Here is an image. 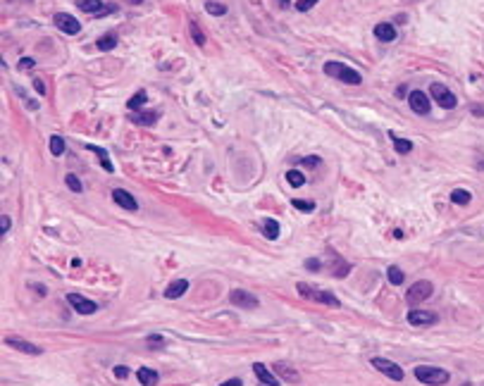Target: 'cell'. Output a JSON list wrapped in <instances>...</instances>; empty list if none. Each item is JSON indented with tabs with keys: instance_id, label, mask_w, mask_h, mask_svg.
<instances>
[{
	"instance_id": "obj_1",
	"label": "cell",
	"mask_w": 484,
	"mask_h": 386,
	"mask_svg": "<svg viewBox=\"0 0 484 386\" xmlns=\"http://www.w3.org/2000/svg\"><path fill=\"white\" fill-rule=\"evenodd\" d=\"M415 379H418L420 384H427V386H444V384H449L451 375L446 370H439V367L418 365L415 367Z\"/></svg>"
},
{
	"instance_id": "obj_2",
	"label": "cell",
	"mask_w": 484,
	"mask_h": 386,
	"mask_svg": "<svg viewBox=\"0 0 484 386\" xmlns=\"http://www.w3.org/2000/svg\"><path fill=\"white\" fill-rule=\"evenodd\" d=\"M324 74L332 76V79H339V81H344V84H351V86H358L363 81V76L360 72H355L353 67H348L344 62H327L324 64Z\"/></svg>"
},
{
	"instance_id": "obj_3",
	"label": "cell",
	"mask_w": 484,
	"mask_h": 386,
	"mask_svg": "<svg viewBox=\"0 0 484 386\" xmlns=\"http://www.w3.org/2000/svg\"><path fill=\"white\" fill-rule=\"evenodd\" d=\"M296 289H298V296H303V298H308V300H317V303L329 305V308H339V305H341L339 298L332 296L329 291H320V289H315V286H310V284L298 281V284H296Z\"/></svg>"
},
{
	"instance_id": "obj_4",
	"label": "cell",
	"mask_w": 484,
	"mask_h": 386,
	"mask_svg": "<svg viewBox=\"0 0 484 386\" xmlns=\"http://www.w3.org/2000/svg\"><path fill=\"white\" fill-rule=\"evenodd\" d=\"M430 96H432V100H434L439 107H444V110H453V107L458 105L456 93H453L449 86L439 84V81H434V84L430 86Z\"/></svg>"
},
{
	"instance_id": "obj_5",
	"label": "cell",
	"mask_w": 484,
	"mask_h": 386,
	"mask_svg": "<svg viewBox=\"0 0 484 386\" xmlns=\"http://www.w3.org/2000/svg\"><path fill=\"white\" fill-rule=\"evenodd\" d=\"M432 293H434V286H432V281H415L413 286L408 289L406 293V300H408V305H420V303H425V300L430 298Z\"/></svg>"
},
{
	"instance_id": "obj_6",
	"label": "cell",
	"mask_w": 484,
	"mask_h": 386,
	"mask_svg": "<svg viewBox=\"0 0 484 386\" xmlns=\"http://www.w3.org/2000/svg\"><path fill=\"white\" fill-rule=\"evenodd\" d=\"M372 367H375L377 372L387 375L389 379H394V382H403V377H406V372L401 370V365L391 363L387 358H372Z\"/></svg>"
},
{
	"instance_id": "obj_7",
	"label": "cell",
	"mask_w": 484,
	"mask_h": 386,
	"mask_svg": "<svg viewBox=\"0 0 484 386\" xmlns=\"http://www.w3.org/2000/svg\"><path fill=\"white\" fill-rule=\"evenodd\" d=\"M229 303L234 305V308H246V310H253V308H258V298L253 296V293H248L243 289H234L229 293Z\"/></svg>"
},
{
	"instance_id": "obj_8",
	"label": "cell",
	"mask_w": 484,
	"mask_h": 386,
	"mask_svg": "<svg viewBox=\"0 0 484 386\" xmlns=\"http://www.w3.org/2000/svg\"><path fill=\"white\" fill-rule=\"evenodd\" d=\"M67 303H69L79 315H93V312L98 310V303L84 298L81 293H67Z\"/></svg>"
},
{
	"instance_id": "obj_9",
	"label": "cell",
	"mask_w": 484,
	"mask_h": 386,
	"mask_svg": "<svg viewBox=\"0 0 484 386\" xmlns=\"http://www.w3.org/2000/svg\"><path fill=\"white\" fill-rule=\"evenodd\" d=\"M53 21H55V26H57V29H62V31L69 33V36H74V33L81 31L79 19L72 17V14H67V12H57V14L53 17Z\"/></svg>"
},
{
	"instance_id": "obj_10",
	"label": "cell",
	"mask_w": 484,
	"mask_h": 386,
	"mask_svg": "<svg viewBox=\"0 0 484 386\" xmlns=\"http://www.w3.org/2000/svg\"><path fill=\"white\" fill-rule=\"evenodd\" d=\"M408 103H410V107H413V112H418V115H430L432 103H430V96H427V93H422V91H410Z\"/></svg>"
},
{
	"instance_id": "obj_11",
	"label": "cell",
	"mask_w": 484,
	"mask_h": 386,
	"mask_svg": "<svg viewBox=\"0 0 484 386\" xmlns=\"http://www.w3.org/2000/svg\"><path fill=\"white\" fill-rule=\"evenodd\" d=\"M5 346H10V348L19 351V353H26V355H41L43 353L38 346H33V343H29L26 339H19V336H5Z\"/></svg>"
},
{
	"instance_id": "obj_12",
	"label": "cell",
	"mask_w": 484,
	"mask_h": 386,
	"mask_svg": "<svg viewBox=\"0 0 484 386\" xmlns=\"http://www.w3.org/2000/svg\"><path fill=\"white\" fill-rule=\"evenodd\" d=\"M437 320H439V317L430 310H410L408 312V322L413 324V327H432Z\"/></svg>"
},
{
	"instance_id": "obj_13",
	"label": "cell",
	"mask_w": 484,
	"mask_h": 386,
	"mask_svg": "<svg viewBox=\"0 0 484 386\" xmlns=\"http://www.w3.org/2000/svg\"><path fill=\"white\" fill-rule=\"evenodd\" d=\"M112 200H115L119 207L129 210V212H136V210H139V203L134 200V195H131V193H127L124 189H115V191H112Z\"/></svg>"
},
{
	"instance_id": "obj_14",
	"label": "cell",
	"mask_w": 484,
	"mask_h": 386,
	"mask_svg": "<svg viewBox=\"0 0 484 386\" xmlns=\"http://www.w3.org/2000/svg\"><path fill=\"white\" fill-rule=\"evenodd\" d=\"M74 2H76L79 10L88 12V14H105V12L115 10V7H105L103 0H74Z\"/></svg>"
},
{
	"instance_id": "obj_15",
	"label": "cell",
	"mask_w": 484,
	"mask_h": 386,
	"mask_svg": "<svg viewBox=\"0 0 484 386\" xmlns=\"http://www.w3.org/2000/svg\"><path fill=\"white\" fill-rule=\"evenodd\" d=\"M274 372H277V377L286 379V384H298V382H301V375H298L289 363H277L274 365Z\"/></svg>"
},
{
	"instance_id": "obj_16",
	"label": "cell",
	"mask_w": 484,
	"mask_h": 386,
	"mask_svg": "<svg viewBox=\"0 0 484 386\" xmlns=\"http://www.w3.org/2000/svg\"><path fill=\"white\" fill-rule=\"evenodd\" d=\"M253 372H255V377H258V379H260V382H262L265 386H279L277 377L272 375V372H269V370H267V367H265L262 363H255V365H253Z\"/></svg>"
},
{
	"instance_id": "obj_17",
	"label": "cell",
	"mask_w": 484,
	"mask_h": 386,
	"mask_svg": "<svg viewBox=\"0 0 484 386\" xmlns=\"http://www.w3.org/2000/svg\"><path fill=\"white\" fill-rule=\"evenodd\" d=\"M375 36L382 43H391V41H396V29H394L389 21H382V24H377L375 26Z\"/></svg>"
},
{
	"instance_id": "obj_18",
	"label": "cell",
	"mask_w": 484,
	"mask_h": 386,
	"mask_svg": "<svg viewBox=\"0 0 484 386\" xmlns=\"http://www.w3.org/2000/svg\"><path fill=\"white\" fill-rule=\"evenodd\" d=\"M186 291H189V281L186 279H177V281H172L165 289V298H182Z\"/></svg>"
},
{
	"instance_id": "obj_19",
	"label": "cell",
	"mask_w": 484,
	"mask_h": 386,
	"mask_svg": "<svg viewBox=\"0 0 484 386\" xmlns=\"http://www.w3.org/2000/svg\"><path fill=\"white\" fill-rule=\"evenodd\" d=\"M136 379H139V384H143V386H155L160 377H158V372L151 370V367H139V370H136Z\"/></svg>"
},
{
	"instance_id": "obj_20",
	"label": "cell",
	"mask_w": 484,
	"mask_h": 386,
	"mask_svg": "<svg viewBox=\"0 0 484 386\" xmlns=\"http://www.w3.org/2000/svg\"><path fill=\"white\" fill-rule=\"evenodd\" d=\"M86 148H88V150H93V153L98 155V160H100V165H103V170H105V172H115V165L110 162V158H108V153H105V150L98 148V146H91V143H88Z\"/></svg>"
},
{
	"instance_id": "obj_21",
	"label": "cell",
	"mask_w": 484,
	"mask_h": 386,
	"mask_svg": "<svg viewBox=\"0 0 484 386\" xmlns=\"http://www.w3.org/2000/svg\"><path fill=\"white\" fill-rule=\"evenodd\" d=\"M146 100H148V93H146V91H136V93L127 100V107L136 112V110H141V107L146 105Z\"/></svg>"
},
{
	"instance_id": "obj_22",
	"label": "cell",
	"mask_w": 484,
	"mask_h": 386,
	"mask_svg": "<svg viewBox=\"0 0 484 386\" xmlns=\"http://www.w3.org/2000/svg\"><path fill=\"white\" fill-rule=\"evenodd\" d=\"M158 115H160V112H139V115H134L131 119H134L136 124H146V127H151V124L158 122Z\"/></svg>"
},
{
	"instance_id": "obj_23",
	"label": "cell",
	"mask_w": 484,
	"mask_h": 386,
	"mask_svg": "<svg viewBox=\"0 0 484 386\" xmlns=\"http://www.w3.org/2000/svg\"><path fill=\"white\" fill-rule=\"evenodd\" d=\"M96 45L100 48V50H112L115 45H117V36L115 33H105V36H100L96 41Z\"/></svg>"
},
{
	"instance_id": "obj_24",
	"label": "cell",
	"mask_w": 484,
	"mask_h": 386,
	"mask_svg": "<svg viewBox=\"0 0 484 386\" xmlns=\"http://www.w3.org/2000/svg\"><path fill=\"white\" fill-rule=\"evenodd\" d=\"M387 277H389V281H391L394 286H401V284L406 281V274H403L401 267H396V265H391V267L387 269Z\"/></svg>"
},
{
	"instance_id": "obj_25",
	"label": "cell",
	"mask_w": 484,
	"mask_h": 386,
	"mask_svg": "<svg viewBox=\"0 0 484 386\" xmlns=\"http://www.w3.org/2000/svg\"><path fill=\"white\" fill-rule=\"evenodd\" d=\"M389 136H391V141H394V150H396V153H403V155H406V153L413 150V143H410V141L398 139L396 134H389Z\"/></svg>"
},
{
	"instance_id": "obj_26",
	"label": "cell",
	"mask_w": 484,
	"mask_h": 386,
	"mask_svg": "<svg viewBox=\"0 0 484 386\" xmlns=\"http://www.w3.org/2000/svg\"><path fill=\"white\" fill-rule=\"evenodd\" d=\"M451 200L456 205H468L470 200H473V195H470V191H465V189H456V191L451 193Z\"/></svg>"
},
{
	"instance_id": "obj_27",
	"label": "cell",
	"mask_w": 484,
	"mask_h": 386,
	"mask_svg": "<svg viewBox=\"0 0 484 386\" xmlns=\"http://www.w3.org/2000/svg\"><path fill=\"white\" fill-rule=\"evenodd\" d=\"M286 182H289L293 189H298V186L305 184V174H301L298 170H289V172H286Z\"/></svg>"
},
{
	"instance_id": "obj_28",
	"label": "cell",
	"mask_w": 484,
	"mask_h": 386,
	"mask_svg": "<svg viewBox=\"0 0 484 386\" xmlns=\"http://www.w3.org/2000/svg\"><path fill=\"white\" fill-rule=\"evenodd\" d=\"M50 153L53 155H62L65 153V139L62 136H57V134L50 136Z\"/></svg>"
},
{
	"instance_id": "obj_29",
	"label": "cell",
	"mask_w": 484,
	"mask_h": 386,
	"mask_svg": "<svg viewBox=\"0 0 484 386\" xmlns=\"http://www.w3.org/2000/svg\"><path fill=\"white\" fill-rule=\"evenodd\" d=\"M262 229H265V236H267V238H272V241H274V238L279 236V224H277L274 219H265Z\"/></svg>"
},
{
	"instance_id": "obj_30",
	"label": "cell",
	"mask_w": 484,
	"mask_h": 386,
	"mask_svg": "<svg viewBox=\"0 0 484 386\" xmlns=\"http://www.w3.org/2000/svg\"><path fill=\"white\" fill-rule=\"evenodd\" d=\"M205 12L213 14V17H222V14H227V7L220 5V2H205Z\"/></svg>"
},
{
	"instance_id": "obj_31",
	"label": "cell",
	"mask_w": 484,
	"mask_h": 386,
	"mask_svg": "<svg viewBox=\"0 0 484 386\" xmlns=\"http://www.w3.org/2000/svg\"><path fill=\"white\" fill-rule=\"evenodd\" d=\"M291 205H293L296 210H301V212H312V210H315V203H312V200H301V198H293Z\"/></svg>"
},
{
	"instance_id": "obj_32",
	"label": "cell",
	"mask_w": 484,
	"mask_h": 386,
	"mask_svg": "<svg viewBox=\"0 0 484 386\" xmlns=\"http://www.w3.org/2000/svg\"><path fill=\"white\" fill-rule=\"evenodd\" d=\"M189 29H191V36H194L196 45H205V33L198 29V24H196L194 19H191V24H189Z\"/></svg>"
},
{
	"instance_id": "obj_33",
	"label": "cell",
	"mask_w": 484,
	"mask_h": 386,
	"mask_svg": "<svg viewBox=\"0 0 484 386\" xmlns=\"http://www.w3.org/2000/svg\"><path fill=\"white\" fill-rule=\"evenodd\" d=\"M65 184H67V189H69V191L81 193V182L76 179L74 174H65Z\"/></svg>"
},
{
	"instance_id": "obj_34",
	"label": "cell",
	"mask_w": 484,
	"mask_h": 386,
	"mask_svg": "<svg viewBox=\"0 0 484 386\" xmlns=\"http://www.w3.org/2000/svg\"><path fill=\"white\" fill-rule=\"evenodd\" d=\"M315 2H317V0H298L296 7H298L301 12H305V10H310V7H315Z\"/></svg>"
},
{
	"instance_id": "obj_35",
	"label": "cell",
	"mask_w": 484,
	"mask_h": 386,
	"mask_svg": "<svg viewBox=\"0 0 484 386\" xmlns=\"http://www.w3.org/2000/svg\"><path fill=\"white\" fill-rule=\"evenodd\" d=\"M33 64H36V62H33V60H31V57H24V60H22V62H19V69H31V67H33Z\"/></svg>"
},
{
	"instance_id": "obj_36",
	"label": "cell",
	"mask_w": 484,
	"mask_h": 386,
	"mask_svg": "<svg viewBox=\"0 0 484 386\" xmlns=\"http://www.w3.org/2000/svg\"><path fill=\"white\" fill-rule=\"evenodd\" d=\"M33 88H36V91H38L41 96H43V93H45V84H43V81H41V79H36V81H33Z\"/></svg>"
},
{
	"instance_id": "obj_37",
	"label": "cell",
	"mask_w": 484,
	"mask_h": 386,
	"mask_svg": "<svg viewBox=\"0 0 484 386\" xmlns=\"http://www.w3.org/2000/svg\"><path fill=\"white\" fill-rule=\"evenodd\" d=\"M129 375V370L127 367H115V377H119V379H124V377Z\"/></svg>"
},
{
	"instance_id": "obj_38",
	"label": "cell",
	"mask_w": 484,
	"mask_h": 386,
	"mask_svg": "<svg viewBox=\"0 0 484 386\" xmlns=\"http://www.w3.org/2000/svg\"><path fill=\"white\" fill-rule=\"evenodd\" d=\"M220 386H243V382H241V379H227V382H222Z\"/></svg>"
},
{
	"instance_id": "obj_39",
	"label": "cell",
	"mask_w": 484,
	"mask_h": 386,
	"mask_svg": "<svg viewBox=\"0 0 484 386\" xmlns=\"http://www.w3.org/2000/svg\"><path fill=\"white\" fill-rule=\"evenodd\" d=\"M7 231H10V217L2 214V234H7Z\"/></svg>"
},
{
	"instance_id": "obj_40",
	"label": "cell",
	"mask_w": 484,
	"mask_h": 386,
	"mask_svg": "<svg viewBox=\"0 0 484 386\" xmlns=\"http://www.w3.org/2000/svg\"><path fill=\"white\" fill-rule=\"evenodd\" d=\"M305 267H310L312 272H315V269L320 267V260H308V262H305Z\"/></svg>"
},
{
	"instance_id": "obj_41",
	"label": "cell",
	"mask_w": 484,
	"mask_h": 386,
	"mask_svg": "<svg viewBox=\"0 0 484 386\" xmlns=\"http://www.w3.org/2000/svg\"><path fill=\"white\" fill-rule=\"evenodd\" d=\"M473 115H484V105H480V107L475 105L473 107Z\"/></svg>"
},
{
	"instance_id": "obj_42",
	"label": "cell",
	"mask_w": 484,
	"mask_h": 386,
	"mask_svg": "<svg viewBox=\"0 0 484 386\" xmlns=\"http://www.w3.org/2000/svg\"><path fill=\"white\" fill-rule=\"evenodd\" d=\"M129 2H131V5H141L143 0H129Z\"/></svg>"
},
{
	"instance_id": "obj_43",
	"label": "cell",
	"mask_w": 484,
	"mask_h": 386,
	"mask_svg": "<svg viewBox=\"0 0 484 386\" xmlns=\"http://www.w3.org/2000/svg\"><path fill=\"white\" fill-rule=\"evenodd\" d=\"M279 2H281V5H289V0H279Z\"/></svg>"
}]
</instances>
